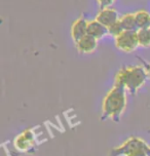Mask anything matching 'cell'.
<instances>
[{
	"label": "cell",
	"instance_id": "6da1fadb",
	"mask_svg": "<svg viewBox=\"0 0 150 156\" xmlns=\"http://www.w3.org/2000/svg\"><path fill=\"white\" fill-rule=\"evenodd\" d=\"M127 90L123 86L115 84L108 91L102 102V119L118 122L127 108Z\"/></svg>",
	"mask_w": 150,
	"mask_h": 156
},
{
	"label": "cell",
	"instance_id": "7a4b0ae2",
	"mask_svg": "<svg viewBox=\"0 0 150 156\" xmlns=\"http://www.w3.org/2000/svg\"><path fill=\"white\" fill-rule=\"evenodd\" d=\"M148 74L143 66H126L118 70L114 83L123 86L127 91L135 94L145 84Z\"/></svg>",
	"mask_w": 150,
	"mask_h": 156
},
{
	"label": "cell",
	"instance_id": "3957f363",
	"mask_svg": "<svg viewBox=\"0 0 150 156\" xmlns=\"http://www.w3.org/2000/svg\"><path fill=\"white\" fill-rule=\"evenodd\" d=\"M150 156V146L142 139L130 136L119 147L112 150L110 156Z\"/></svg>",
	"mask_w": 150,
	"mask_h": 156
},
{
	"label": "cell",
	"instance_id": "277c9868",
	"mask_svg": "<svg viewBox=\"0 0 150 156\" xmlns=\"http://www.w3.org/2000/svg\"><path fill=\"white\" fill-rule=\"evenodd\" d=\"M115 47L124 54L134 52L139 47L137 31H123L120 35L114 38Z\"/></svg>",
	"mask_w": 150,
	"mask_h": 156
},
{
	"label": "cell",
	"instance_id": "5b68a950",
	"mask_svg": "<svg viewBox=\"0 0 150 156\" xmlns=\"http://www.w3.org/2000/svg\"><path fill=\"white\" fill-rule=\"evenodd\" d=\"M119 19H120V16L118 15V12L111 7L105 8V9H100L95 18V20H97V21L107 28H110L112 25L117 23Z\"/></svg>",
	"mask_w": 150,
	"mask_h": 156
},
{
	"label": "cell",
	"instance_id": "8992f818",
	"mask_svg": "<svg viewBox=\"0 0 150 156\" xmlns=\"http://www.w3.org/2000/svg\"><path fill=\"white\" fill-rule=\"evenodd\" d=\"M88 35V21L80 16L73 22L71 26V37L74 44Z\"/></svg>",
	"mask_w": 150,
	"mask_h": 156
},
{
	"label": "cell",
	"instance_id": "52a82bcc",
	"mask_svg": "<svg viewBox=\"0 0 150 156\" xmlns=\"http://www.w3.org/2000/svg\"><path fill=\"white\" fill-rule=\"evenodd\" d=\"M98 42H99V40L94 38L93 36L87 35L85 37L80 39L78 42L75 43V47H76L77 51H78L79 54L91 55V54H93V52H95L96 49L98 48Z\"/></svg>",
	"mask_w": 150,
	"mask_h": 156
},
{
	"label": "cell",
	"instance_id": "ba28073f",
	"mask_svg": "<svg viewBox=\"0 0 150 156\" xmlns=\"http://www.w3.org/2000/svg\"><path fill=\"white\" fill-rule=\"evenodd\" d=\"M108 33V28L102 25L97 20H91L88 21V35L93 36L97 40H101Z\"/></svg>",
	"mask_w": 150,
	"mask_h": 156
},
{
	"label": "cell",
	"instance_id": "9c48e42d",
	"mask_svg": "<svg viewBox=\"0 0 150 156\" xmlns=\"http://www.w3.org/2000/svg\"><path fill=\"white\" fill-rule=\"evenodd\" d=\"M32 142H33L32 133H30V130H27V132H24L23 133H21L18 138H16L15 144H16V146L18 147L19 150L25 151V150H27L31 146Z\"/></svg>",
	"mask_w": 150,
	"mask_h": 156
},
{
	"label": "cell",
	"instance_id": "30bf717a",
	"mask_svg": "<svg viewBox=\"0 0 150 156\" xmlns=\"http://www.w3.org/2000/svg\"><path fill=\"white\" fill-rule=\"evenodd\" d=\"M135 13L136 25L138 29L143 28H150V13L145 9L137 10Z\"/></svg>",
	"mask_w": 150,
	"mask_h": 156
},
{
	"label": "cell",
	"instance_id": "8fae6325",
	"mask_svg": "<svg viewBox=\"0 0 150 156\" xmlns=\"http://www.w3.org/2000/svg\"><path fill=\"white\" fill-rule=\"evenodd\" d=\"M119 22H120L124 31H137L138 30L134 12L126 13V15L121 16L120 19H119Z\"/></svg>",
	"mask_w": 150,
	"mask_h": 156
},
{
	"label": "cell",
	"instance_id": "7c38bea8",
	"mask_svg": "<svg viewBox=\"0 0 150 156\" xmlns=\"http://www.w3.org/2000/svg\"><path fill=\"white\" fill-rule=\"evenodd\" d=\"M137 38L140 47H150V28L137 30Z\"/></svg>",
	"mask_w": 150,
	"mask_h": 156
},
{
	"label": "cell",
	"instance_id": "4fadbf2b",
	"mask_svg": "<svg viewBox=\"0 0 150 156\" xmlns=\"http://www.w3.org/2000/svg\"><path fill=\"white\" fill-rule=\"evenodd\" d=\"M124 31L123 26H121L120 22H117V23H115L114 25H112L110 28H108V33H109V35L113 36L114 38H116L117 36H119Z\"/></svg>",
	"mask_w": 150,
	"mask_h": 156
},
{
	"label": "cell",
	"instance_id": "5bb4252c",
	"mask_svg": "<svg viewBox=\"0 0 150 156\" xmlns=\"http://www.w3.org/2000/svg\"><path fill=\"white\" fill-rule=\"evenodd\" d=\"M115 1L116 0H97V3L101 9H105V8L111 7V5H113Z\"/></svg>",
	"mask_w": 150,
	"mask_h": 156
},
{
	"label": "cell",
	"instance_id": "9a60e30c",
	"mask_svg": "<svg viewBox=\"0 0 150 156\" xmlns=\"http://www.w3.org/2000/svg\"><path fill=\"white\" fill-rule=\"evenodd\" d=\"M138 58L140 61H142V66L146 69V72H147V74H148V77L150 78V63L146 62V61H144L143 58Z\"/></svg>",
	"mask_w": 150,
	"mask_h": 156
}]
</instances>
